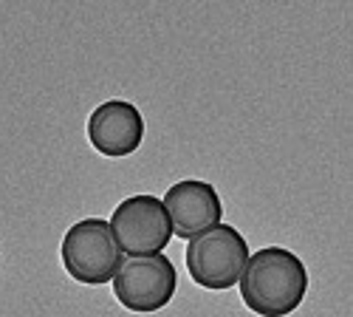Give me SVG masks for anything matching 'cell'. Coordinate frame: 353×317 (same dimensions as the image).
<instances>
[{
	"instance_id": "obj_1",
	"label": "cell",
	"mask_w": 353,
	"mask_h": 317,
	"mask_svg": "<svg viewBox=\"0 0 353 317\" xmlns=\"http://www.w3.org/2000/svg\"><path fill=\"white\" fill-rule=\"evenodd\" d=\"M241 298L257 317H288L308 295V269L285 247H263L249 255L241 275Z\"/></svg>"
},
{
	"instance_id": "obj_2",
	"label": "cell",
	"mask_w": 353,
	"mask_h": 317,
	"mask_svg": "<svg viewBox=\"0 0 353 317\" xmlns=\"http://www.w3.org/2000/svg\"><path fill=\"white\" fill-rule=\"evenodd\" d=\"M249 261L246 238L229 224H215L187 241L190 278L212 292H226L241 280Z\"/></svg>"
},
{
	"instance_id": "obj_3",
	"label": "cell",
	"mask_w": 353,
	"mask_h": 317,
	"mask_svg": "<svg viewBox=\"0 0 353 317\" xmlns=\"http://www.w3.org/2000/svg\"><path fill=\"white\" fill-rule=\"evenodd\" d=\"M60 258L65 272L85 286L110 283L122 267V249L116 247L110 224L105 218H82L68 227Z\"/></svg>"
},
{
	"instance_id": "obj_4",
	"label": "cell",
	"mask_w": 353,
	"mask_h": 317,
	"mask_svg": "<svg viewBox=\"0 0 353 317\" xmlns=\"http://www.w3.org/2000/svg\"><path fill=\"white\" fill-rule=\"evenodd\" d=\"M175 286H179V272L164 252L128 258L113 275L116 300L136 314H153L164 309L175 295Z\"/></svg>"
},
{
	"instance_id": "obj_5",
	"label": "cell",
	"mask_w": 353,
	"mask_h": 317,
	"mask_svg": "<svg viewBox=\"0 0 353 317\" xmlns=\"http://www.w3.org/2000/svg\"><path fill=\"white\" fill-rule=\"evenodd\" d=\"M113 241L125 255H156L172 241L170 215L156 195H130L110 215Z\"/></svg>"
},
{
	"instance_id": "obj_6",
	"label": "cell",
	"mask_w": 353,
	"mask_h": 317,
	"mask_svg": "<svg viewBox=\"0 0 353 317\" xmlns=\"http://www.w3.org/2000/svg\"><path fill=\"white\" fill-rule=\"evenodd\" d=\"M161 204L170 215L172 224V236H179L184 241L195 238L203 229H210L215 224H221L223 215V204H221V195L210 182H201V179H184V182H175Z\"/></svg>"
},
{
	"instance_id": "obj_7",
	"label": "cell",
	"mask_w": 353,
	"mask_h": 317,
	"mask_svg": "<svg viewBox=\"0 0 353 317\" xmlns=\"http://www.w3.org/2000/svg\"><path fill=\"white\" fill-rule=\"evenodd\" d=\"M88 139L94 151L108 159H125L136 153L144 142V117L133 102L125 99H108L94 108L88 119Z\"/></svg>"
}]
</instances>
